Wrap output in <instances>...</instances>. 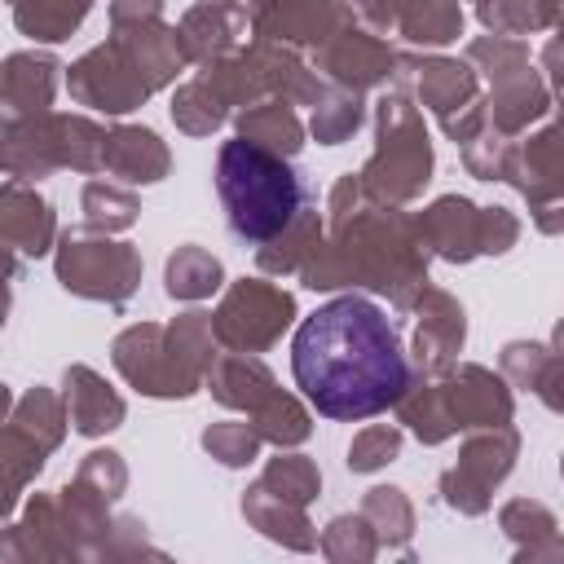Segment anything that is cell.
Here are the masks:
<instances>
[{"label": "cell", "mask_w": 564, "mask_h": 564, "mask_svg": "<svg viewBox=\"0 0 564 564\" xmlns=\"http://www.w3.org/2000/svg\"><path fill=\"white\" fill-rule=\"evenodd\" d=\"M300 397L335 423H361L397 405L410 388V361L388 313L366 295L317 304L291 339Z\"/></svg>", "instance_id": "obj_1"}, {"label": "cell", "mask_w": 564, "mask_h": 564, "mask_svg": "<svg viewBox=\"0 0 564 564\" xmlns=\"http://www.w3.org/2000/svg\"><path fill=\"white\" fill-rule=\"evenodd\" d=\"M216 194L242 242H273L304 212V181L295 167L242 137L225 141L216 154Z\"/></svg>", "instance_id": "obj_2"}]
</instances>
